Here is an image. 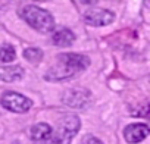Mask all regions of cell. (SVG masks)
Returning a JSON list of instances; mask_svg holds the SVG:
<instances>
[{
	"label": "cell",
	"mask_w": 150,
	"mask_h": 144,
	"mask_svg": "<svg viewBox=\"0 0 150 144\" xmlns=\"http://www.w3.org/2000/svg\"><path fill=\"white\" fill-rule=\"evenodd\" d=\"M75 40V35L71 30L68 28H57L54 32H53V43L59 47H66V46H71Z\"/></svg>",
	"instance_id": "30bf717a"
},
{
	"label": "cell",
	"mask_w": 150,
	"mask_h": 144,
	"mask_svg": "<svg viewBox=\"0 0 150 144\" xmlns=\"http://www.w3.org/2000/svg\"><path fill=\"white\" fill-rule=\"evenodd\" d=\"M0 103H2L3 107L15 112V113H24L27 110L31 109L33 102L30 99H27L25 96L15 93V91H6L2 99H0Z\"/></svg>",
	"instance_id": "277c9868"
},
{
	"label": "cell",
	"mask_w": 150,
	"mask_h": 144,
	"mask_svg": "<svg viewBox=\"0 0 150 144\" xmlns=\"http://www.w3.org/2000/svg\"><path fill=\"white\" fill-rule=\"evenodd\" d=\"M84 19L88 25L93 27H102L108 25L115 19V13L108 9H91L84 15Z\"/></svg>",
	"instance_id": "8992f818"
},
{
	"label": "cell",
	"mask_w": 150,
	"mask_h": 144,
	"mask_svg": "<svg viewBox=\"0 0 150 144\" xmlns=\"http://www.w3.org/2000/svg\"><path fill=\"white\" fill-rule=\"evenodd\" d=\"M147 135H149V126L146 124H131L125 128V132H124L125 140L131 144L143 141Z\"/></svg>",
	"instance_id": "52a82bcc"
},
{
	"label": "cell",
	"mask_w": 150,
	"mask_h": 144,
	"mask_svg": "<svg viewBox=\"0 0 150 144\" xmlns=\"http://www.w3.org/2000/svg\"><path fill=\"white\" fill-rule=\"evenodd\" d=\"M83 144H103L99 138L96 137H91V135H87L84 140H83Z\"/></svg>",
	"instance_id": "4fadbf2b"
},
{
	"label": "cell",
	"mask_w": 150,
	"mask_h": 144,
	"mask_svg": "<svg viewBox=\"0 0 150 144\" xmlns=\"http://www.w3.org/2000/svg\"><path fill=\"white\" fill-rule=\"evenodd\" d=\"M13 144H19V143H13Z\"/></svg>",
	"instance_id": "5bb4252c"
},
{
	"label": "cell",
	"mask_w": 150,
	"mask_h": 144,
	"mask_svg": "<svg viewBox=\"0 0 150 144\" xmlns=\"http://www.w3.org/2000/svg\"><path fill=\"white\" fill-rule=\"evenodd\" d=\"M21 16L27 24H30L38 32L46 34V32H50L54 28L53 16L47 11H44V9H41L35 5H27L25 8H22Z\"/></svg>",
	"instance_id": "7a4b0ae2"
},
{
	"label": "cell",
	"mask_w": 150,
	"mask_h": 144,
	"mask_svg": "<svg viewBox=\"0 0 150 144\" xmlns=\"http://www.w3.org/2000/svg\"><path fill=\"white\" fill-rule=\"evenodd\" d=\"M81 126V121L78 116L69 115L59 121L54 134L52 135V140L54 144H69L71 140L77 135L78 129Z\"/></svg>",
	"instance_id": "3957f363"
},
{
	"label": "cell",
	"mask_w": 150,
	"mask_h": 144,
	"mask_svg": "<svg viewBox=\"0 0 150 144\" xmlns=\"http://www.w3.org/2000/svg\"><path fill=\"white\" fill-rule=\"evenodd\" d=\"M24 57L28 60V62H33V63H38L41 59H43V52L37 47H30L24 52Z\"/></svg>",
	"instance_id": "7c38bea8"
},
{
	"label": "cell",
	"mask_w": 150,
	"mask_h": 144,
	"mask_svg": "<svg viewBox=\"0 0 150 144\" xmlns=\"http://www.w3.org/2000/svg\"><path fill=\"white\" fill-rule=\"evenodd\" d=\"M88 65H90V59L84 54L63 53L57 56L56 65H53L46 72L44 78L47 81H63L72 78L77 72L84 71Z\"/></svg>",
	"instance_id": "6da1fadb"
},
{
	"label": "cell",
	"mask_w": 150,
	"mask_h": 144,
	"mask_svg": "<svg viewBox=\"0 0 150 144\" xmlns=\"http://www.w3.org/2000/svg\"><path fill=\"white\" fill-rule=\"evenodd\" d=\"M52 135H53V129L49 124H37L31 129V137L37 143L49 141V140H52Z\"/></svg>",
	"instance_id": "9c48e42d"
},
{
	"label": "cell",
	"mask_w": 150,
	"mask_h": 144,
	"mask_svg": "<svg viewBox=\"0 0 150 144\" xmlns=\"http://www.w3.org/2000/svg\"><path fill=\"white\" fill-rule=\"evenodd\" d=\"M90 100V93L84 88H72L63 96V103L74 109H86Z\"/></svg>",
	"instance_id": "5b68a950"
},
{
	"label": "cell",
	"mask_w": 150,
	"mask_h": 144,
	"mask_svg": "<svg viewBox=\"0 0 150 144\" xmlns=\"http://www.w3.org/2000/svg\"><path fill=\"white\" fill-rule=\"evenodd\" d=\"M15 56H16V53H15V49L12 46H9V44L0 46V60L2 62L9 63V62L15 60Z\"/></svg>",
	"instance_id": "8fae6325"
},
{
	"label": "cell",
	"mask_w": 150,
	"mask_h": 144,
	"mask_svg": "<svg viewBox=\"0 0 150 144\" xmlns=\"http://www.w3.org/2000/svg\"><path fill=\"white\" fill-rule=\"evenodd\" d=\"M24 77V69L21 66H2L0 68V81L13 83Z\"/></svg>",
	"instance_id": "ba28073f"
}]
</instances>
